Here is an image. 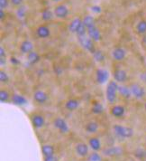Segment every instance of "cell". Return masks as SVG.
I'll list each match as a JSON object with an SVG mask.
<instances>
[{"label": "cell", "instance_id": "cell-33", "mask_svg": "<svg viewBox=\"0 0 146 161\" xmlns=\"http://www.w3.org/2000/svg\"><path fill=\"white\" fill-rule=\"evenodd\" d=\"M87 34H88V29H87V27L82 24L81 27H80L79 30L77 31L76 35H77V36H86Z\"/></svg>", "mask_w": 146, "mask_h": 161}, {"label": "cell", "instance_id": "cell-20", "mask_svg": "<svg viewBox=\"0 0 146 161\" xmlns=\"http://www.w3.org/2000/svg\"><path fill=\"white\" fill-rule=\"evenodd\" d=\"M11 101L14 104L18 105V106H22V105H24L27 103V100L20 94H13L11 97Z\"/></svg>", "mask_w": 146, "mask_h": 161}, {"label": "cell", "instance_id": "cell-29", "mask_svg": "<svg viewBox=\"0 0 146 161\" xmlns=\"http://www.w3.org/2000/svg\"><path fill=\"white\" fill-rule=\"evenodd\" d=\"M53 15H54V13H52L51 10L48 9V8H45L44 11L42 12V19L44 21L48 22V21H50V20L52 19Z\"/></svg>", "mask_w": 146, "mask_h": 161}, {"label": "cell", "instance_id": "cell-23", "mask_svg": "<svg viewBox=\"0 0 146 161\" xmlns=\"http://www.w3.org/2000/svg\"><path fill=\"white\" fill-rule=\"evenodd\" d=\"M82 22H83V25L87 27V29H89V28H91V27L96 26L95 18H94L92 15H86V16L83 18Z\"/></svg>", "mask_w": 146, "mask_h": 161}, {"label": "cell", "instance_id": "cell-1", "mask_svg": "<svg viewBox=\"0 0 146 161\" xmlns=\"http://www.w3.org/2000/svg\"><path fill=\"white\" fill-rule=\"evenodd\" d=\"M118 87L119 83L116 80H110L108 84L107 85L106 89V98L107 101L110 104H114L117 102V94H118Z\"/></svg>", "mask_w": 146, "mask_h": 161}, {"label": "cell", "instance_id": "cell-6", "mask_svg": "<svg viewBox=\"0 0 146 161\" xmlns=\"http://www.w3.org/2000/svg\"><path fill=\"white\" fill-rule=\"evenodd\" d=\"M124 153V150L121 147L110 146L104 149L103 154L107 157H118Z\"/></svg>", "mask_w": 146, "mask_h": 161}, {"label": "cell", "instance_id": "cell-25", "mask_svg": "<svg viewBox=\"0 0 146 161\" xmlns=\"http://www.w3.org/2000/svg\"><path fill=\"white\" fill-rule=\"evenodd\" d=\"M40 59H41V57H40V55H39V53L37 52L33 51L27 54V60H28V62L31 64H37L40 61Z\"/></svg>", "mask_w": 146, "mask_h": 161}, {"label": "cell", "instance_id": "cell-22", "mask_svg": "<svg viewBox=\"0 0 146 161\" xmlns=\"http://www.w3.org/2000/svg\"><path fill=\"white\" fill-rule=\"evenodd\" d=\"M118 93L124 99H129V98H131L132 96L130 87H126L124 85H120V84H119V87H118Z\"/></svg>", "mask_w": 146, "mask_h": 161}, {"label": "cell", "instance_id": "cell-32", "mask_svg": "<svg viewBox=\"0 0 146 161\" xmlns=\"http://www.w3.org/2000/svg\"><path fill=\"white\" fill-rule=\"evenodd\" d=\"M102 158L96 151H94L88 156V161H101Z\"/></svg>", "mask_w": 146, "mask_h": 161}, {"label": "cell", "instance_id": "cell-16", "mask_svg": "<svg viewBox=\"0 0 146 161\" xmlns=\"http://www.w3.org/2000/svg\"><path fill=\"white\" fill-rule=\"evenodd\" d=\"M110 113L114 117L122 118L125 113V109L122 105H114V106H112V108L110 110Z\"/></svg>", "mask_w": 146, "mask_h": 161}, {"label": "cell", "instance_id": "cell-12", "mask_svg": "<svg viewBox=\"0 0 146 161\" xmlns=\"http://www.w3.org/2000/svg\"><path fill=\"white\" fill-rule=\"evenodd\" d=\"M126 56V51L122 47H117L112 52V57L115 61L121 62L123 61Z\"/></svg>", "mask_w": 146, "mask_h": 161}, {"label": "cell", "instance_id": "cell-14", "mask_svg": "<svg viewBox=\"0 0 146 161\" xmlns=\"http://www.w3.org/2000/svg\"><path fill=\"white\" fill-rule=\"evenodd\" d=\"M32 124L35 129H41L45 124V119L41 114H34L32 117Z\"/></svg>", "mask_w": 146, "mask_h": 161}, {"label": "cell", "instance_id": "cell-41", "mask_svg": "<svg viewBox=\"0 0 146 161\" xmlns=\"http://www.w3.org/2000/svg\"><path fill=\"white\" fill-rule=\"evenodd\" d=\"M44 161H58L57 158L55 156H51V157H44Z\"/></svg>", "mask_w": 146, "mask_h": 161}, {"label": "cell", "instance_id": "cell-2", "mask_svg": "<svg viewBox=\"0 0 146 161\" xmlns=\"http://www.w3.org/2000/svg\"><path fill=\"white\" fill-rule=\"evenodd\" d=\"M113 130L117 137L121 139H130L133 136V130L130 127L117 124L114 125Z\"/></svg>", "mask_w": 146, "mask_h": 161}, {"label": "cell", "instance_id": "cell-21", "mask_svg": "<svg viewBox=\"0 0 146 161\" xmlns=\"http://www.w3.org/2000/svg\"><path fill=\"white\" fill-rule=\"evenodd\" d=\"M80 105V102L76 99H70L65 103V108L66 110L73 111V110H77L78 107Z\"/></svg>", "mask_w": 146, "mask_h": 161}, {"label": "cell", "instance_id": "cell-31", "mask_svg": "<svg viewBox=\"0 0 146 161\" xmlns=\"http://www.w3.org/2000/svg\"><path fill=\"white\" fill-rule=\"evenodd\" d=\"M93 57L97 63H101L105 60V54L103 53L102 51L100 50H96V52L93 53Z\"/></svg>", "mask_w": 146, "mask_h": 161}, {"label": "cell", "instance_id": "cell-17", "mask_svg": "<svg viewBox=\"0 0 146 161\" xmlns=\"http://www.w3.org/2000/svg\"><path fill=\"white\" fill-rule=\"evenodd\" d=\"M36 35L39 38H42V39L48 38L51 35V31L49 29V27L46 25H40L36 30Z\"/></svg>", "mask_w": 146, "mask_h": 161}, {"label": "cell", "instance_id": "cell-11", "mask_svg": "<svg viewBox=\"0 0 146 161\" xmlns=\"http://www.w3.org/2000/svg\"><path fill=\"white\" fill-rule=\"evenodd\" d=\"M48 98H49L48 94L42 90H37L34 93V100L39 104H44L45 103H47Z\"/></svg>", "mask_w": 146, "mask_h": 161}, {"label": "cell", "instance_id": "cell-5", "mask_svg": "<svg viewBox=\"0 0 146 161\" xmlns=\"http://www.w3.org/2000/svg\"><path fill=\"white\" fill-rule=\"evenodd\" d=\"M53 125H54V127L58 130L60 132V133H62V134L67 133V132L69 131V130H70V128L68 126V123L66 122L65 119H62V118H56L54 119V121H53Z\"/></svg>", "mask_w": 146, "mask_h": 161}, {"label": "cell", "instance_id": "cell-18", "mask_svg": "<svg viewBox=\"0 0 146 161\" xmlns=\"http://www.w3.org/2000/svg\"><path fill=\"white\" fill-rule=\"evenodd\" d=\"M20 51L22 53L28 54L31 52L34 51V44L29 40H25L20 45Z\"/></svg>", "mask_w": 146, "mask_h": 161}, {"label": "cell", "instance_id": "cell-39", "mask_svg": "<svg viewBox=\"0 0 146 161\" xmlns=\"http://www.w3.org/2000/svg\"><path fill=\"white\" fill-rule=\"evenodd\" d=\"M10 63L13 64V65H18L19 64H20V61L18 60V59L15 57V56H12L11 58H10Z\"/></svg>", "mask_w": 146, "mask_h": 161}, {"label": "cell", "instance_id": "cell-42", "mask_svg": "<svg viewBox=\"0 0 146 161\" xmlns=\"http://www.w3.org/2000/svg\"><path fill=\"white\" fill-rule=\"evenodd\" d=\"M7 55H6V52L5 49L3 47H0V58H6Z\"/></svg>", "mask_w": 146, "mask_h": 161}, {"label": "cell", "instance_id": "cell-35", "mask_svg": "<svg viewBox=\"0 0 146 161\" xmlns=\"http://www.w3.org/2000/svg\"><path fill=\"white\" fill-rule=\"evenodd\" d=\"M8 80H9V76L8 73L4 71H0V81L2 83H7L8 82Z\"/></svg>", "mask_w": 146, "mask_h": 161}, {"label": "cell", "instance_id": "cell-34", "mask_svg": "<svg viewBox=\"0 0 146 161\" xmlns=\"http://www.w3.org/2000/svg\"><path fill=\"white\" fill-rule=\"evenodd\" d=\"M134 156L138 158H143L146 157V151L143 148H138L134 151Z\"/></svg>", "mask_w": 146, "mask_h": 161}, {"label": "cell", "instance_id": "cell-10", "mask_svg": "<svg viewBox=\"0 0 146 161\" xmlns=\"http://www.w3.org/2000/svg\"><path fill=\"white\" fill-rule=\"evenodd\" d=\"M88 36L94 42H99L102 39L101 32L96 26H94V27H91V28L88 29Z\"/></svg>", "mask_w": 146, "mask_h": 161}, {"label": "cell", "instance_id": "cell-40", "mask_svg": "<svg viewBox=\"0 0 146 161\" xmlns=\"http://www.w3.org/2000/svg\"><path fill=\"white\" fill-rule=\"evenodd\" d=\"M91 10L96 13V14H98V13H100L101 12V8L99 7V6H93L92 8H91Z\"/></svg>", "mask_w": 146, "mask_h": 161}, {"label": "cell", "instance_id": "cell-4", "mask_svg": "<svg viewBox=\"0 0 146 161\" xmlns=\"http://www.w3.org/2000/svg\"><path fill=\"white\" fill-rule=\"evenodd\" d=\"M130 90H131L132 96H133L135 99L141 100L146 95L145 89L142 85H140L139 83H132L130 86Z\"/></svg>", "mask_w": 146, "mask_h": 161}, {"label": "cell", "instance_id": "cell-13", "mask_svg": "<svg viewBox=\"0 0 146 161\" xmlns=\"http://www.w3.org/2000/svg\"><path fill=\"white\" fill-rule=\"evenodd\" d=\"M108 73L104 69H97L96 72V80L99 84H104L108 80Z\"/></svg>", "mask_w": 146, "mask_h": 161}, {"label": "cell", "instance_id": "cell-15", "mask_svg": "<svg viewBox=\"0 0 146 161\" xmlns=\"http://www.w3.org/2000/svg\"><path fill=\"white\" fill-rule=\"evenodd\" d=\"M88 146L90 147V148L93 151L98 152L102 147V144H101L100 139H98L97 137H91L90 139H88Z\"/></svg>", "mask_w": 146, "mask_h": 161}, {"label": "cell", "instance_id": "cell-7", "mask_svg": "<svg viewBox=\"0 0 146 161\" xmlns=\"http://www.w3.org/2000/svg\"><path fill=\"white\" fill-rule=\"evenodd\" d=\"M75 152L81 158H85L89 155V147L86 143H78L75 146Z\"/></svg>", "mask_w": 146, "mask_h": 161}, {"label": "cell", "instance_id": "cell-19", "mask_svg": "<svg viewBox=\"0 0 146 161\" xmlns=\"http://www.w3.org/2000/svg\"><path fill=\"white\" fill-rule=\"evenodd\" d=\"M82 24H83V22H82L81 18H80V17H76V18H74L72 21L70 22V25H69V30H70V32L76 34V33H77V31H78L79 28L81 27Z\"/></svg>", "mask_w": 146, "mask_h": 161}, {"label": "cell", "instance_id": "cell-27", "mask_svg": "<svg viewBox=\"0 0 146 161\" xmlns=\"http://www.w3.org/2000/svg\"><path fill=\"white\" fill-rule=\"evenodd\" d=\"M91 111H92V113H94V114L99 115V114L103 113V111H104V107H103V105L100 103L96 102V103H93V105H92V107H91Z\"/></svg>", "mask_w": 146, "mask_h": 161}, {"label": "cell", "instance_id": "cell-44", "mask_svg": "<svg viewBox=\"0 0 146 161\" xmlns=\"http://www.w3.org/2000/svg\"><path fill=\"white\" fill-rule=\"evenodd\" d=\"M141 78H142V80H143V81H145L146 82V72H144L143 73H142V75H141Z\"/></svg>", "mask_w": 146, "mask_h": 161}, {"label": "cell", "instance_id": "cell-37", "mask_svg": "<svg viewBox=\"0 0 146 161\" xmlns=\"http://www.w3.org/2000/svg\"><path fill=\"white\" fill-rule=\"evenodd\" d=\"M9 5V1L8 0H0V8L2 10L6 9Z\"/></svg>", "mask_w": 146, "mask_h": 161}, {"label": "cell", "instance_id": "cell-47", "mask_svg": "<svg viewBox=\"0 0 146 161\" xmlns=\"http://www.w3.org/2000/svg\"><path fill=\"white\" fill-rule=\"evenodd\" d=\"M54 2H58V1H60V0H53Z\"/></svg>", "mask_w": 146, "mask_h": 161}, {"label": "cell", "instance_id": "cell-48", "mask_svg": "<svg viewBox=\"0 0 146 161\" xmlns=\"http://www.w3.org/2000/svg\"><path fill=\"white\" fill-rule=\"evenodd\" d=\"M145 142H146V138H145Z\"/></svg>", "mask_w": 146, "mask_h": 161}, {"label": "cell", "instance_id": "cell-8", "mask_svg": "<svg viewBox=\"0 0 146 161\" xmlns=\"http://www.w3.org/2000/svg\"><path fill=\"white\" fill-rule=\"evenodd\" d=\"M54 15L60 18V19H64L69 15V8L66 7L65 5H58L54 8Z\"/></svg>", "mask_w": 146, "mask_h": 161}, {"label": "cell", "instance_id": "cell-36", "mask_svg": "<svg viewBox=\"0 0 146 161\" xmlns=\"http://www.w3.org/2000/svg\"><path fill=\"white\" fill-rule=\"evenodd\" d=\"M25 11H26V9L24 7H19V8H17V10H16V14H17V16H19V17H23L24 15H25Z\"/></svg>", "mask_w": 146, "mask_h": 161}, {"label": "cell", "instance_id": "cell-3", "mask_svg": "<svg viewBox=\"0 0 146 161\" xmlns=\"http://www.w3.org/2000/svg\"><path fill=\"white\" fill-rule=\"evenodd\" d=\"M78 41L81 44V46L87 50L89 53H91L92 54L96 52L95 45H94V41H92L90 38L87 36H78Z\"/></svg>", "mask_w": 146, "mask_h": 161}, {"label": "cell", "instance_id": "cell-45", "mask_svg": "<svg viewBox=\"0 0 146 161\" xmlns=\"http://www.w3.org/2000/svg\"><path fill=\"white\" fill-rule=\"evenodd\" d=\"M0 64H1V66L6 64V58H0Z\"/></svg>", "mask_w": 146, "mask_h": 161}, {"label": "cell", "instance_id": "cell-46", "mask_svg": "<svg viewBox=\"0 0 146 161\" xmlns=\"http://www.w3.org/2000/svg\"><path fill=\"white\" fill-rule=\"evenodd\" d=\"M144 110H145V111H146V103H145V105H144Z\"/></svg>", "mask_w": 146, "mask_h": 161}, {"label": "cell", "instance_id": "cell-38", "mask_svg": "<svg viewBox=\"0 0 146 161\" xmlns=\"http://www.w3.org/2000/svg\"><path fill=\"white\" fill-rule=\"evenodd\" d=\"M10 1H11V4H12L13 6L17 7V8L21 7V6H22L23 2V0H10Z\"/></svg>", "mask_w": 146, "mask_h": 161}, {"label": "cell", "instance_id": "cell-26", "mask_svg": "<svg viewBox=\"0 0 146 161\" xmlns=\"http://www.w3.org/2000/svg\"><path fill=\"white\" fill-rule=\"evenodd\" d=\"M98 128H99V126H98L97 122H96V121H89L86 125L85 130L88 133H95V132L97 131Z\"/></svg>", "mask_w": 146, "mask_h": 161}, {"label": "cell", "instance_id": "cell-24", "mask_svg": "<svg viewBox=\"0 0 146 161\" xmlns=\"http://www.w3.org/2000/svg\"><path fill=\"white\" fill-rule=\"evenodd\" d=\"M42 152L44 157H51V156H54V147L51 145L49 144H45L42 146Z\"/></svg>", "mask_w": 146, "mask_h": 161}, {"label": "cell", "instance_id": "cell-43", "mask_svg": "<svg viewBox=\"0 0 146 161\" xmlns=\"http://www.w3.org/2000/svg\"><path fill=\"white\" fill-rule=\"evenodd\" d=\"M6 18V13L4 12V10H2V9H0V19L3 21L4 19Z\"/></svg>", "mask_w": 146, "mask_h": 161}, {"label": "cell", "instance_id": "cell-30", "mask_svg": "<svg viewBox=\"0 0 146 161\" xmlns=\"http://www.w3.org/2000/svg\"><path fill=\"white\" fill-rule=\"evenodd\" d=\"M10 99V94L7 90H1L0 91V102L2 103H7Z\"/></svg>", "mask_w": 146, "mask_h": 161}, {"label": "cell", "instance_id": "cell-9", "mask_svg": "<svg viewBox=\"0 0 146 161\" xmlns=\"http://www.w3.org/2000/svg\"><path fill=\"white\" fill-rule=\"evenodd\" d=\"M114 80L118 83H124L127 80V73L123 69H117L113 73Z\"/></svg>", "mask_w": 146, "mask_h": 161}, {"label": "cell", "instance_id": "cell-28", "mask_svg": "<svg viewBox=\"0 0 146 161\" xmlns=\"http://www.w3.org/2000/svg\"><path fill=\"white\" fill-rule=\"evenodd\" d=\"M136 32L139 35H144L146 34V20H141L140 22L136 25Z\"/></svg>", "mask_w": 146, "mask_h": 161}]
</instances>
